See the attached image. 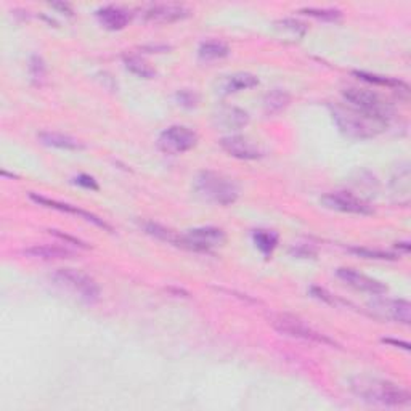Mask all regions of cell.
I'll return each mask as SVG.
<instances>
[{
  "label": "cell",
  "instance_id": "484cf974",
  "mask_svg": "<svg viewBox=\"0 0 411 411\" xmlns=\"http://www.w3.org/2000/svg\"><path fill=\"white\" fill-rule=\"evenodd\" d=\"M29 76H31V81L36 86H41L43 81H46L47 76V66L46 61H43L42 57L32 55L29 58Z\"/></svg>",
  "mask_w": 411,
  "mask_h": 411
},
{
  "label": "cell",
  "instance_id": "f546056e",
  "mask_svg": "<svg viewBox=\"0 0 411 411\" xmlns=\"http://www.w3.org/2000/svg\"><path fill=\"white\" fill-rule=\"evenodd\" d=\"M175 101H177L179 106L187 108V110H193V108L199 105V95L194 90L183 89L175 94Z\"/></svg>",
  "mask_w": 411,
  "mask_h": 411
},
{
  "label": "cell",
  "instance_id": "30bf717a",
  "mask_svg": "<svg viewBox=\"0 0 411 411\" xmlns=\"http://www.w3.org/2000/svg\"><path fill=\"white\" fill-rule=\"evenodd\" d=\"M370 308L384 320H392L402 325H410L411 321V305L405 299H388L376 296V299L370 302Z\"/></svg>",
  "mask_w": 411,
  "mask_h": 411
},
{
  "label": "cell",
  "instance_id": "44dd1931",
  "mask_svg": "<svg viewBox=\"0 0 411 411\" xmlns=\"http://www.w3.org/2000/svg\"><path fill=\"white\" fill-rule=\"evenodd\" d=\"M291 103V97L288 92L275 89L268 92L263 99V110H265L267 114H278V112L285 111Z\"/></svg>",
  "mask_w": 411,
  "mask_h": 411
},
{
  "label": "cell",
  "instance_id": "9c48e42d",
  "mask_svg": "<svg viewBox=\"0 0 411 411\" xmlns=\"http://www.w3.org/2000/svg\"><path fill=\"white\" fill-rule=\"evenodd\" d=\"M321 203L325 208L331 210H337L342 214H354V215H371L374 214L373 208L363 199L357 198L355 194L349 192H332L321 198Z\"/></svg>",
  "mask_w": 411,
  "mask_h": 411
},
{
  "label": "cell",
  "instance_id": "4dcf8cb0",
  "mask_svg": "<svg viewBox=\"0 0 411 411\" xmlns=\"http://www.w3.org/2000/svg\"><path fill=\"white\" fill-rule=\"evenodd\" d=\"M278 24H280V29H283V31L291 32L292 37L301 39V37H304L305 32H307V26H305V24L301 23V21H297V19L286 18V19H283V21H280Z\"/></svg>",
  "mask_w": 411,
  "mask_h": 411
},
{
  "label": "cell",
  "instance_id": "83f0119b",
  "mask_svg": "<svg viewBox=\"0 0 411 411\" xmlns=\"http://www.w3.org/2000/svg\"><path fill=\"white\" fill-rule=\"evenodd\" d=\"M301 13L318 19H323V21H336V19H339L342 17L339 10H334V8H302Z\"/></svg>",
  "mask_w": 411,
  "mask_h": 411
},
{
  "label": "cell",
  "instance_id": "9a60e30c",
  "mask_svg": "<svg viewBox=\"0 0 411 411\" xmlns=\"http://www.w3.org/2000/svg\"><path fill=\"white\" fill-rule=\"evenodd\" d=\"M214 121L225 130H239L249 124V114L241 108L223 106L215 112Z\"/></svg>",
  "mask_w": 411,
  "mask_h": 411
},
{
  "label": "cell",
  "instance_id": "8992f818",
  "mask_svg": "<svg viewBox=\"0 0 411 411\" xmlns=\"http://www.w3.org/2000/svg\"><path fill=\"white\" fill-rule=\"evenodd\" d=\"M270 323L277 331L281 332V334L296 337V339L317 342V344H328V345L334 344L330 337H326L325 334H321V332L315 331L312 326H308L305 321H302L301 318H297L294 315L278 313V315L272 317Z\"/></svg>",
  "mask_w": 411,
  "mask_h": 411
},
{
  "label": "cell",
  "instance_id": "d6a6232c",
  "mask_svg": "<svg viewBox=\"0 0 411 411\" xmlns=\"http://www.w3.org/2000/svg\"><path fill=\"white\" fill-rule=\"evenodd\" d=\"M294 257H302V259H313L317 256V251L312 246H307V244H297L290 251Z\"/></svg>",
  "mask_w": 411,
  "mask_h": 411
},
{
  "label": "cell",
  "instance_id": "cb8c5ba5",
  "mask_svg": "<svg viewBox=\"0 0 411 411\" xmlns=\"http://www.w3.org/2000/svg\"><path fill=\"white\" fill-rule=\"evenodd\" d=\"M145 230L146 233L153 234V237L161 239V241L175 244V246H182V234H177L175 232H172V230L163 227V225L150 222L145 225Z\"/></svg>",
  "mask_w": 411,
  "mask_h": 411
},
{
  "label": "cell",
  "instance_id": "7402d4cb",
  "mask_svg": "<svg viewBox=\"0 0 411 411\" xmlns=\"http://www.w3.org/2000/svg\"><path fill=\"white\" fill-rule=\"evenodd\" d=\"M126 70L130 71L132 74H135L140 79H154L156 70L150 65L148 61H145L141 57L137 55H126L124 57Z\"/></svg>",
  "mask_w": 411,
  "mask_h": 411
},
{
  "label": "cell",
  "instance_id": "ffe728a7",
  "mask_svg": "<svg viewBox=\"0 0 411 411\" xmlns=\"http://www.w3.org/2000/svg\"><path fill=\"white\" fill-rule=\"evenodd\" d=\"M230 55V47L222 41H206L199 46L198 57L203 61H214L222 60V58Z\"/></svg>",
  "mask_w": 411,
  "mask_h": 411
},
{
  "label": "cell",
  "instance_id": "8fae6325",
  "mask_svg": "<svg viewBox=\"0 0 411 411\" xmlns=\"http://www.w3.org/2000/svg\"><path fill=\"white\" fill-rule=\"evenodd\" d=\"M220 146H222L225 153L241 161H254L262 158L261 146L248 135H227L220 140Z\"/></svg>",
  "mask_w": 411,
  "mask_h": 411
},
{
  "label": "cell",
  "instance_id": "f1b7e54d",
  "mask_svg": "<svg viewBox=\"0 0 411 411\" xmlns=\"http://www.w3.org/2000/svg\"><path fill=\"white\" fill-rule=\"evenodd\" d=\"M350 252L357 254V256L363 259H376V261H394L395 254L378 251V249H368V248H352Z\"/></svg>",
  "mask_w": 411,
  "mask_h": 411
},
{
  "label": "cell",
  "instance_id": "7a4b0ae2",
  "mask_svg": "<svg viewBox=\"0 0 411 411\" xmlns=\"http://www.w3.org/2000/svg\"><path fill=\"white\" fill-rule=\"evenodd\" d=\"M330 110L337 129L354 140L373 139L389 126V122L366 114L350 105H331Z\"/></svg>",
  "mask_w": 411,
  "mask_h": 411
},
{
  "label": "cell",
  "instance_id": "d6986e66",
  "mask_svg": "<svg viewBox=\"0 0 411 411\" xmlns=\"http://www.w3.org/2000/svg\"><path fill=\"white\" fill-rule=\"evenodd\" d=\"M24 256L41 261H63V259L72 257V252L65 248L50 246V244H41V246H31L24 249Z\"/></svg>",
  "mask_w": 411,
  "mask_h": 411
},
{
  "label": "cell",
  "instance_id": "ac0fdd59",
  "mask_svg": "<svg viewBox=\"0 0 411 411\" xmlns=\"http://www.w3.org/2000/svg\"><path fill=\"white\" fill-rule=\"evenodd\" d=\"M39 140H41L43 145L52 146V148H58V150L79 151L86 148L81 140H77L71 135L60 134V132H41V134H39Z\"/></svg>",
  "mask_w": 411,
  "mask_h": 411
},
{
  "label": "cell",
  "instance_id": "6da1fadb",
  "mask_svg": "<svg viewBox=\"0 0 411 411\" xmlns=\"http://www.w3.org/2000/svg\"><path fill=\"white\" fill-rule=\"evenodd\" d=\"M350 388L363 402L381 405V407H403L410 403L408 390L388 379L357 376L355 379H352Z\"/></svg>",
  "mask_w": 411,
  "mask_h": 411
},
{
  "label": "cell",
  "instance_id": "277c9868",
  "mask_svg": "<svg viewBox=\"0 0 411 411\" xmlns=\"http://www.w3.org/2000/svg\"><path fill=\"white\" fill-rule=\"evenodd\" d=\"M194 190L206 201L220 206H230L239 198L238 183L227 175L212 170H203L197 175Z\"/></svg>",
  "mask_w": 411,
  "mask_h": 411
},
{
  "label": "cell",
  "instance_id": "d4e9b609",
  "mask_svg": "<svg viewBox=\"0 0 411 411\" xmlns=\"http://www.w3.org/2000/svg\"><path fill=\"white\" fill-rule=\"evenodd\" d=\"M354 74L359 77L361 81L370 82V84H376V86H385V87H392V89H403L408 90V86L403 84L402 81L399 79H392V77H384V76H378V74H371V72H363V71H355Z\"/></svg>",
  "mask_w": 411,
  "mask_h": 411
},
{
  "label": "cell",
  "instance_id": "1f68e13d",
  "mask_svg": "<svg viewBox=\"0 0 411 411\" xmlns=\"http://www.w3.org/2000/svg\"><path fill=\"white\" fill-rule=\"evenodd\" d=\"M74 183H77L82 188L92 190V192H99V190H100L99 183H97V180L92 177V175H87V174L77 175V177L74 179Z\"/></svg>",
  "mask_w": 411,
  "mask_h": 411
},
{
  "label": "cell",
  "instance_id": "5b68a950",
  "mask_svg": "<svg viewBox=\"0 0 411 411\" xmlns=\"http://www.w3.org/2000/svg\"><path fill=\"white\" fill-rule=\"evenodd\" d=\"M342 97H344L347 105L357 108L366 114L378 117L381 121L389 122L394 114L392 106L384 99H381L376 92L361 89V87H347L342 90Z\"/></svg>",
  "mask_w": 411,
  "mask_h": 411
},
{
  "label": "cell",
  "instance_id": "7c38bea8",
  "mask_svg": "<svg viewBox=\"0 0 411 411\" xmlns=\"http://www.w3.org/2000/svg\"><path fill=\"white\" fill-rule=\"evenodd\" d=\"M336 275L339 280L344 281L347 286L354 288L357 291L368 292L371 296H383L388 292V286H385L384 283L366 277L360 272H355L354 268H337Z\"/></svg>",
  "mask_w": 411,
  "mask_h": 411
},
{
  "label": "cell",
  "instance_id": "d590c367",
  "mask_svg": "<svg viewBox=\"0 0 411 411\" xmlns=\"http://www.w3.org/2000/svg\"><path fill=\"white\" fill-rule=\"evenodd\" d=\"M53 7H55V8H60L61 12H66V14H71V13H72V12H71V8L68 7L66 3H53Z\"/></svg>",
  "mask_w": 411,
  "mask_h": 411
},
{
  "label": "cell",
  "instance_id": "ba28073f",
  "mask_svg": "<svg viewBox=\"0 0 411 411\" xmlns=\"http://www.w3.org/2000/svg\"><path fill=\"white\" fill-rule=\"evenodd\" d=\"M225 241H227V234L222 228L217 227L192 228L182 234V248L197 252H209L215 248L223 246Z\"/></svg>",
  "mask_w": 411,
  "mask_h": 411
},
{
  "label": "cell",
  "instance_id": "5bb4252c",
  "mask_svg": "<svg viewBox=\"0 0 411 411\" xmlns=\"http://www.w3.org/2000/svg\"><path fill=\"white\" fill-rule=\"evenodd\" d=\"M190 13L192 12L187 7H183V5L159 3L151 5V7L146 8L145 18L156 23H175L190 17Z\"/></svg>",
  "mask_w": 411,
  "mask_h": 411
},
{
  "label": "cell",
  "instance_id": "4fadbf2b",
  "mask_svg": "<svg viewBox=\"0 0 411 411\" xmlns=\"http://www.w3.org/2000/svg\"><path fill=\"white\" fill-rule=\"evenodd\" d=\"M29 198L32 199L34 203L39 204V206H43V208H48V209H55V210H60V212H68V214H72V215H77V217L87 220V222L97 225V227H100L103 230H106V232H111V227L108 225L105 220L100 219L99 215L92 214V212H87L84 209H79L76 208V206H71V204H66V203H60V201H55V199H50V198H46V197H41V194H34L31 193L29 194Z\"/></svg>",
  "mask_w": 411,
  "mask_h": 411
},
{
  "label": "cell",
  "instance_id": "2e32d148",
  "mask_svg": "<svg viewBox=\"0 0 411 411\" xmlns=\"http://www.w3.org/2000/svg\"><path fill=\"white\" fill-rule=\"evenodd\" d=\"M97 18H99L101 26L110 29V31H121L130 21L129 12L121 7H114V5H108V7L100 8L97 12Z\"/></svg>",
  "mask_w": 411,
  "mask_h": 411
},
{
  "label": "cell",
  "instance_id": "52a82bcc",
  "mask_svg": "<svg viewBox=\"0 0 411 411\" xmlns=\"http://www.w3.org/2000/svg\"><path fill=\"white\" fill-rule=\"evenodd\" d=\"M198 134L187 126H170L158 137V146L168 154H183L198 145Z\"/></svg>",
  "mask_w": 411,
  "mask_h": 411
},
{
  "label": "cell",
  "instance_id": "e0dca14e",
  "mask_svg": "<svg viewBox=\"0 0 411 411\" xmlns=\"http://www.w3.org/2000/svg\"><path fill=\"white\" fill-rule=\"evenodd\" d=\"M259 86V77L251 72H234L232 76H227L220 84V92L223 95L238 94V92L254 89Z\"/></svg>",
  "mask_w": 411,
  "mask_h": 411
},
{
  "label": "cell",
  "instance_id": "603a6c76",
  "mask_svg": "<svg viewBox=\"0 0 411 411\" xmlns=\"http://www.w3.org/2000/svg\"><path fill=\"white\" fill-rule=\"evenodd\" d=\"M254 244L265 257H270L278 246V234L270 230H256L252 233Z\"/></svg>",
  "mask_w": 411,
  "mask_h": 411
},
{
  "label": "cell",
  "instance_id": "4316f807",
  "mask_svg": "<svg viewBox=\"0 0 411 411\" xmlns=\"http://www.w3.org/2000/svg\"><path fill=\"white\" fill-rule=\"evenodd\" d=\"M392 185H394V190L397 193H402L407 197L408 199V194H410V169H408V164H403L402 168L397 169V172L392 177Z\"/></svg>",
  "mask_w": 411,
  "mask_h": 411
},
{
  "label": "cell",
  "instance_id": "e575fe53",
  "mask_svg": "<svg viewBox=\"0 0 411 411\" xmlns=\"http://www.w3.org/2000/svg\"><path fill=\"white\" fill-rule=\"evenodd\" d=\"M50 233H53V234H55V237H58V238L65 239V241H68V243L76 244V246H79V248H87L84 243L79 241V239H76V238H72V237H68V234H65V233H60V232H58V230H50Z\"/></svg>",
  "mask_w": 411,
  "mask_h": 411
},
{
  "label": "cell",
  "instance_id": "836d02e7",
  "mask_svg": "<svg viewBox=\"0 0 411 411\" xmlns=\"http://www.w3.org/2000/svg\"><path fill=\"white\" fill-rule=\"evenodd\" d=\"M310 292H312V296L315 297V299H318V301H323V302H326V304L336 305V299H334V296H331L330 292H328L326 290H323V288L312 286V288H310Z\"/></svg>",
  "mask_w": 411,
  "mask_h": 411
},
{
  "label": "cell",
  "instance_id": "3957f363",
  "mask_svg": "<svg viewBox=\"0 0 411 411\" xmlns=\"http://www.w3.org/2000/svg\"><path fill=\"white\" fill-rule=\"evenodd\" d=\"M50 280L58 290L70 294L72 299L79 301L81 304L94 305L100 301V286L97 285L94 278L79 270L61 268L53 273Z\"/></svg>",
  "mask_w": 411,
  "mask_h": 411
}]
</instances>
